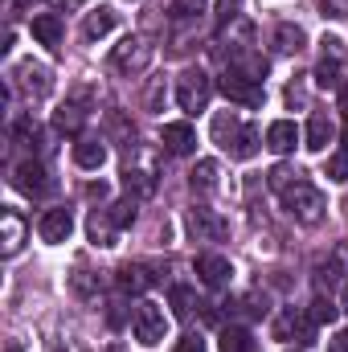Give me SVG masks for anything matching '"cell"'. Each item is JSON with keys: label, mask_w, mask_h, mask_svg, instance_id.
Returning <instances> with one entry per match:
<instances>
[{"label": "cell", "mask_w": 348, "mask_h": 352, "mask_svg": "<svg viewBox=\"0 0 348 352\" xmlns=\"http://www.w3.org/2000/svg\"><path fill=\"white\" fill-rule=\"evenodd\" d=\"M279 197H283L287 217H295L299 226H320V221H324V209H328V205H324V192H320L312 180L299 176V180H291Z\"/></svg>", "instance_id": "1"}, {"label": "cell", "mask_w": 348, "mask_h": 352, "mask_svg": "<svg viewBox=\"0 0 348 352\" xmlns=\"http://www.w3.org/2000/svg\"><path fill=\"white\" fill-rule=\"evenodd\" d=\"M123 184H127V197L144 201L156 192V152L144 148V144H127V168H123Z\"/></svg>", "instance_id": "2"}, {"label": "cell", "mask_w": 348, "mask_h": 352, "mask_svg": "<svg viewBox=\"0 0 348 352\" xmlns=\"http://www.w3.org/2000/svg\"><path fill=\"white\" fill-rule=\"evenodd\" d=\"M316 87L324 90H340L348 87V45L340 37H328L320 41V62H316Z\"/></svg>", "instance_id": "3"}, {"label": "cell", "mask_w": 348, "mask_h": 352, "mask_svg": "<svg viewBox=\"0 0 348 352\" xmlns=\"http://www.w3.org/2000/svg\"><path fill=\"white\" fill-rule=\"evenodd\" d=\"M152 58H156V50H152V41H148V37H123V41L111 50V66H115L123 78L144 74V70L152 66Z\"/></svg>", "instance_id": "4"}, {"label": "cell", "mask_w": 348, "mask_h": 352, "mask_svg": "<svg viewBox=\"0 0 348 352\" xmlns=\"http://www.w3.org/2000/svg\"><path fill=\"white\" fill-rule=\"evenodd\" d=\"M209 98H213V82H209V74H205V70L188 66V70L176 78V102H180V111L201 115V111L209 107Z\"/></svg>", "instance_id": "5"}, {"label": "cell", "mask_w": 348, "mask_h": 352, "mask_svg": "<svg viewBox=\"0 0 348 352\" xmlns=\"http://www.w3.org/2000/svg\"><path fill=\"white\" fill-rule=\"evenodd\" d=\"M131 336L144 344V349H156L164 336H168V316L160 303H140L131 311Z\"/></svg>", "instance_id": "6"}, {"label": "cell", "mask_w": 348, "mask_h": 352, "mask_svg": "<svg viewBox=\"0 0 348 352\" xmlns=\"http://www.w3.org/2000/svg\"><path fill=\"white\" fill-rule=\"evenodd\" d=\"M217 87H221V94H226L230 102H238V107H262V82L238 74V70H226Z\"/></svg>", "instance_id": "7"}, {"label": "cell", "mask_w": 348, "mask_h": 352, "mask_svg": "<svg viewBox=\"0 0 348 352\" xmlns=\"http://www.w3.org/2000/svg\"><path fill=\"white\" fill-rule=\"evenodd\" d=\"M188 234H193L197 242H221V238L230 234V226H226L213 209L193 205V209H188Z\"/></svg>", "instance_id": "8"}, {"label": "cell", "mask_w": 348, "mask_h": 352, "mask_svg": "<svg viewBox=\"0 0 348 352\" xmlns=\"http://www.w3.org/2000/svg\"><path fill=\"white\" fill-rule=\"evenodd\" d=\"M70 230H74V213H70V209H45L41 221H37V234H41V242H50V246H62V242L70 238Z\"/></svg>", "instance_id": "9"}, {"label": "cell", "mask_w": 348, "mask_h": 352, "mask_svg": "<svg viewBox=\"0 0 348 352\" xmlns=\"http://www.w3.org/2000/svg\"><path fill=\"white\" fill-rule=\"evenodd\" d=\"M312 316H303V311H295V307H287L279 320H274V340H299V344H312Z\"/></svg>", "instance_id": "10"}, {"label": "cell", "mask_w": 348, "mask_h": 352, "mask_svg": "<svg viewBox=\"0 0 348 352\" xmlns=\"http://www.w3.org/2000/svg\"><path fill=\"white\" fill-rule=\"evenodd\" d=\"M12 184H17L25 197H45V192H50V173H45L37 160H21L17 173H12Z\"/></svg>", "instance_id": "11"}, {"label": "cell", "mask_w": 348, "mask_h": 352, "mask_svg": "<svg viewBox=\"0 0 348 352\" xmlns=\"http://www.w3.org/2000/svg\"><path fill=\"white\" fill-rule=\"evenodd\" d=\"M0 250H4V258H17L21 254V246H25V217L17 213V209H4L0 213Z\"/></svg>", "instance_id": "12"}, {"label": "cell", "mask_w": 348, "mask_h": 352, "mask_svg": "<svg viewBox=\"0 0 348 352\" xmlns=\"http://www.w3.org/2000/svg\"><path fill=\"white\" fill-rule=\"evenodd\" d=\"M29 29H33V41L45 45V50H58V45H62V33H66L58 12H37V16L29 21Z\"/></svg>", "instance_id": "13"}, {"label": "cell", "mask_w": 348, "mask_h": 352, "mask_svg": "<svg viewBox=\"0 0 348 352\" xmlns=\"http://www.w3.org/2000/svg\"><path fill=\"white\" fill-rule=\"evenodd\" d=\"M160 144H164V152H173V156H188V152L197 148V131H193V123H164Z\"/></svg>", "instance_id": "14"}, {"label": "cell", "mask_w": 348, "mask_h": 352, "mask_svg": "<svg viewBox=\"0 0 348 352\" xmlns=\"http://www.w3.org/2000/svg\"><path fill=\"white\" fill-rule=\"evenodd\" d=\"M230 274H234L230 258H221V254H197V278L205 287H226Z\"/></svg>", "instance_id": "15"}, {"label": "cell", "mask_w": 348, "mask_h": 352, "mask_svg": "<svg viewBox=\"0 0 348 352\" xmlns=\"http://www.w3.org/2000/svg\"><path fill=\"white\" fill-rule=\"evenodd\" d=\"M115 283H119L123 295H144V291L156 283V274H152L148 266H140V263H127V266L115 270Z\"/></svg>", "instance_id": "16"}, {"label": "cell", "mask_w": 348, "mask_h": 352, "mask_svg": "<svg viewBox=\"0 0 348 352\" xmlns=\"http://www.w3.org/2000/svg\"><path fill=\"white\" fill-rule=\"evenodd\" d=\"M87 238L94 246H115V238H119V226H115V217H111V209H94L87 217Z\"/></svg>", "instance_id": "17"}, {"label": "cell", "mask_w": 348, "mask_h": 352, "mask_svg": "<svg viewBox=\"0 0 348 352\" xmlns=\"http://www.w3.org/2000/svg\"><path fill=\"white\" fill-rule=\"evenodd\" d=\"M295 144H299V127H295L291 119H274V123L266 127V148H270L274 156L295 152Z\"/></svg>", "instance_id": "18"}, {"label": "cell", "mask_w": 348, "mask_h": 352, "mask_svg": "<svg viewBox=\"0 0 348 352\" xmlns=\"http://www.w3.org/2000/svg\"><path fill=\"white\" fill-rule=\"evenodd\" d=\"M328 144H332V119H328L324 111H316V115L307 119L303 148H307V152H328Z\"/></svg>", "instance_id": "19"}, {"label": "cell", "mask_w": 348, "mask_h": 352, "mask_svg": "<svg viewBox=\"0 0 348 352\" xmlns=\"http://www.w3.org/2000/svg\"><path fill=\"white\" fill-rule=\"evenodd\" d=\"M259 148H262V135H259V127H250V123H242V127H238V135L230 140V148H226V152H230L234 160H254V156H259Z\"/></svg>", "instance_id": "20"}, {"label": "cell", "mask_w": 348, "mask_h": 352, "mask_svg": "<svg viewBox=\"0 0 348 352\" xmlns=\"http://www.w3.org/2000/svg\"><path fill=\"white\" fill-rule=\"evenodd\" d=\"M74 164L87 168V173L102 168V164H107V144H102V140H78V144H74Z\"/></svg>", "instance_id": "21"}, {"label": "cell", "mask_w": 348, "mask_h": 352, "mask_svg": "<svg viewBox=\"0 0 348 352\" xmlns=\"http://www.w3.org/2000/svg\"><path fill=\"white\" fill-rule=\"evenodd\" d=\"M270 41H274V50H279V54H299L307 37H303V29H299V25L283 21V25H274V37H270Z\"/></svg>", "instance_id": "22"}, {"label": "cell", "mask_w": 348, "mask_h": 352, "mask_svg": "<svg viewBox=\"0 0 348 352\" xmlns=\"http://www.w3.org/2000/svg\"><path fill=\"white\" fill-rule=\"evenodd\" d=\"M83 123H87V111H83L78 102H66V107H58V111H54V127H58L62 135H78V131H83Z\"/></svg>", "instance_id": "23"}, {"label": "cell", "mask_w": 348, "mask_h": 352, "mask_svg": "<svg viewBox=\"0 0 348 352\" xmlns=\"http://www.w3.org/2000/svg\"><path fill=\"white\" fill-rule=\"evenodd\" d=\"M217 176H221L217 160H197V168L188 173V184H193L197 192H213V188H217Z\"/></svg>", "instance_id": "24"}, {"label": "cell", "mask_w": 348, "mask_h": 352, "mask_svg": "<svg viewBox=\"0 0 348 352\" xmlns=\"http://www.w3.org/2000/svg\"><path fill=\"white\" fill-rule=\"evenodd\" d=\"M115 25H119V12H115V8H98V12H90V16H87L83 33H87L90 41H94V37H107Z\"/></svg>", "instance_id": "25"}, {"label": "cell", "mask_w": 348, "mask_h": 352, "mask_svg": "<svg viewBox=\"0 0 348 352\" xmlns=\"http://www.w3.org/2000/svg\"><path fill=\"white\" fill-rule=\"evenodd\" d=\"M21 87L29 90L33 98H45L50 94V70H41V66H21Z\"/></svg>", "instance_id": "26"}, {"label": "cell", "mask_w": 348, "mask_h": 352, "mask_svg": "<svg viewBox=\"0 0 348 352\" xmlns=\"http://www.w3.org/2000/svg\"><path fill=\"white\" fill-rule=\"evenodd\" d=\"M238 127H242V119H238L234 111H221V115L213 119V140H217L221 148H230V140L238 135Z\"/></svg>", "instance_id": "27"}, {"label": "cell", "mask_w": 348, "mask_h": 352, "mask_svg": "<svg viewBox=\"0 0 348 352\" xmlns=\"http://www.w3.org/2000/svg\"><path fill=\"white\" fill-rule=\"evenodd\" d=\"M221 352H254V336L246 328H226L221 332Z\"/></svg>", "instance_id": "28"}, {"label": "cell", "mask_w": 348, "mask_h": 352, "mask_svg": "<svg viewBox=\"0 0 348 352\" xmlns=\"http://www.w3.org/2000/svg\"><path fill=\"white\" fill-rule=\"evenodd\" d=\"M312 320H316V324H336V320H340V307L332 303V295H324V291L316 295V303H312Z\"/></svg>", "instance_id": "29"}, {"label": "cell", "mask_w": 348, "mask_h": 352, "mask_svg": "<svg viewBox=\"0 0 348 352\" xmlns=\"http://www.w3.org/2000/svg\"><path fill=\"white\" fill-rule=\"evenodd\" d=\"M164 98H168V87H164V78H152V87H148V94H144V111L160 115V111H164Z\"/></svg>", "instance_id": "30"}, {"label": "cell", "mask_w": 348, "mask_h": 352, "mask_svg": "<svg viewBox=\"0 0 348 352\" xmlns=\"http://www.w3.org/2000/svg\"><path fill=\"white\" fill-rule=\"evenodd\" d=\"M135 213H140L135 197H127V201H115V205H111V217H115V226H119V230H127V226L135 221Z\"/></svg>", "instance_id": "31"}, {"label": "cell", "mask_w": 348, "mask_h": 352, "mask_svg": "<svg viewBox=\"0 0 348 352\" xmlns=\"http://www.w3.org/2000/svg\"><path fill=\"white\" fill-rule=\"evenodd\" d=\"M340 278H345V274H340V263H336V258H332V263H324L320 270H316V283H320V291H332Z\"/></svg>", "instance_id": "32"}, {"label": "cell", "mask_w": 348, "mask_h": 352, "mask_svg": "<svg viewBox=\"0 0 348 352\" xmlns=\"http://www.w3.org/2000/svg\"><path fill=\"white\" fill-rule=\"evenodd\" d=\"M205 0H168V16H201Z\"/></svg>", "instance_id": "33"}, {"label": "cell", "mask_w": 348, "mask_h": 352, "mask_svg": "<svg viewBox=\"0 0 348 352\" xmlns=\"http://www.w3.org/2000/svg\"><path fill=\"white\" fill-rule=\"evenodd\" d=\"M328 180H336V184H345L348 180V152L328 156Z\"/></svg>", "instance_id": "34"}, {"label": "cell", "mask_w": 348, "mask_h": 352, "mask_svg": "<svg viewBox=\"0 0 348 352\" xmlns=\"http://www.w3.org/2000/svg\"><path fill=\"white\" fill-rule=\"evenodd\" d=\"M168 299H173L176 316H188V311H193V291H188V287H173V291H168Z\"/></svg>", "instance_id": "35"}, {"label": "cell", "mask_w": 348, "mask_h": 352, "mask_svg": "<svg viewBox=\"0 0 348 352\" xmlns=\"http://www.w3.org/2000/svg\"><path fill=\"white\" fill-rule=\"evenodd\" d=\"M266 180H270V188H279V192H283L291 180H299V173H295V168H287V164H279V168H270Z\"/></svg>", "instance_id": "36"}, {"label": "cell", "mask_w": 348, "mask_h": 352, "mask_svg": "<svg viewBox=\"0 0 348 352\" xmlns=\"http://www.w3.org/2000/svg\"><path fill=\"white\" fill-rule=\"evenodd\" d=\"M173 352H205V336H201V332H188V336L176 340Z\"/></svg>", "instance_id": "37"}, {"label": "cell", "mask_w": 348, "mask_h": 352, "mask_svg": "<svg viewBox=\"0 0 348 352\" xmlns=\"http://www.w3.org/2000/svg\"><path fill=\"white\" fill-rule=\"evenodd\" d=\"M320 12H324V16H348V0H324Z\"/></svg>", "instance_id": "38"}, {"label": "cell", "mask_w": 348, "mask_h": 352, "mask_svg": "<svg viewBox=\"0 0 348 352\" xmlns=\"http://www.w3.org/2000/svg\"><path fill=\"white\" fill-rule=\"evenodd\" d=\"M287 102H291V107H303V102H307V87H303V82H291V87H287Z\"/></svg>", "instance_id": "39"}, {"label": "cell", "mask_w": 348, "mask_h": 352, "mask_svg": "<svg viewBox=\"0 0 348 352\" xmlns=\"http://www.w3.org/2000/svg\"><path fill=\"white\" fill-rule=\"evenodd\" d=\"M328 352H348V328H345V332H336V336L328 340Z\"/></svg>", "instance_id": "40"}, {"label": "cell", "mask_w": 348, "mask_h": 352, "mask_svg": "<svg viewBox=\"0 0 348 352\" xmlns=\"http://www.w3.org/2000/svg\"><path fill=\"white\" fill-rule=\"evenodd\" d=\"M87 192H90V197H94V201H102V197H107V192H111V188H107V184H102V180H98V184H87Z\"/></svg>", "instance_id": "41"}, {"label": "cell", "mask_w": 348, "mask_h": 352, "mask_svg": "<svg viewBox=\"0 0 348 352\" xmlns=\"http://www.w3.org/2000/svg\"><path fill=\"white\" fill-rule=\"evenodd\" d=\"M340 148L348 152V115H345V131H340Z\"/></svg>", "instance_id": "42"}, {"label": "cell", "mask_w": 348, "mask_h": 352, "mask_svg": "<svg viewBox=\"0 0 348 352\" xmlns=\"http://www.w3.org/2000/svg\"><path fill=\"white\" fill-rule=\"evenodd\" d=\"M340 111H345V115H348V87L340 90Z\"/></svg>", "instance_id": "43"}, {"label": "cell", "mask_w": 348, "mask_h": 352, "mask_svg": "<svg viewBox=\"0 0 348 352\" xmlns=\"http://www.w3.org/2000/svg\"><path fill=\"white\" fill-rule=\"evenodd\" d=\"M8 352H21V349H17V344H8Z\"/></svg>", "instance_id": "44"}, {"label": "cell", "mask_w": 348, "mask_h": 352, "mask_svg": "<svg viewBox=\"0 0 348 352\" xmlns=\"http://www.w3.org/2000/svg\"><path fill=\"white\" fill-rule=\"evenodd\" d=\"M226 4H230V0H226Z\"/></svg>", "instance_id": "45"}]
</instances>
